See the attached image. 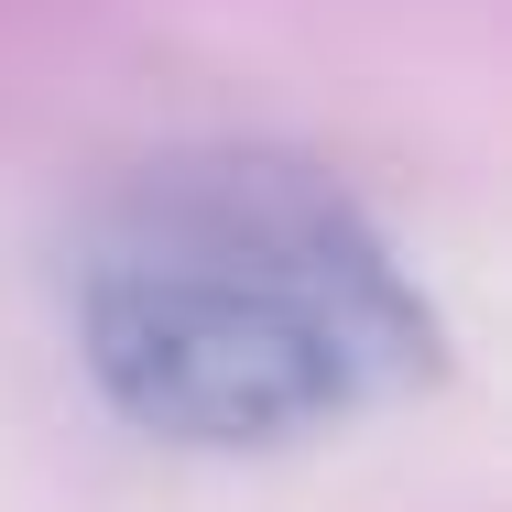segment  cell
Segmentation results:
<instances>
[{"instance_id": "cell-1", "label": "cell", "mask_w": 512, "mask_h": 512, "mask_svg": "<svg viewBox=\"0 0 512 512\" xmlns=\"http://www.w3.org/2000/svg\"><path fill=\"white\" fill-rule=\"evenodd\" d=\"M77 371L131 436L273 458L447 382V316L316 153L175 142L77 207L55 251Z\"/></svg>"}]
</instances>
